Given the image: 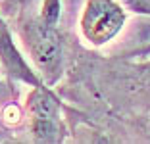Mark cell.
<instances>
[{
    "mask_svg": "<svg viewBox=\"0 0 150 144\" xmlns=\"http://www.w3.org/2000/svg\"><path fill=\"white\" fill-rule=\"evenodd\" d=\"M18 35L42 83L54 87L66 71V40L60 21L44 19L37 12L35 16L19 18Z\"/></svg>",
    "mask_w": 150,
    "mask_h": 144,
    "instance_id": "6da1fadb",
    "label": "cell"
},
{
    "mask_svg": "<svg viewBox=\"0 0 150 144\" xmlns=\"http://www.w3.org/2000/svg\"><path fill=\"white\" fill-rule=\"evenodd\" d=\"M64 104L48 85L31 87L25 98V115L29 121V131L35 142L58 144L66 138V121H64Z\"/></svg>",
    "mask_w": 150,
    "mask_h": 144,
    "instance_id": "7a4b0ae2",
    "label": "cell"
},
{
    "mask_svg": "<svg viewBox=\"0 0 150 144\" xmlns=\"http://www.w3.org/2000/svg\"><path fill=\"white\" fill-rule=\"evenodd\" d=\"M127 10L117 0H85L79 29L85 42L94 48L106 46L123 31Z\"/></svg>",
    "mask_w": 150,
    "mask_h": 144,
    "instance_id": "3957f363",
    "label": "cell"
},
{
    "mask_svg": "<svg viewBox=\"0 0 150 144\" xmlns=\"http://www.w3.org/2000/svg\"><path fill=\"white\" fill-rule=\"evenodd\" d=\"M0 66L4 69L6 77L16 83H23L29 87L42 85V79L39 77L35 67L25 60L19 46L16 44L12 29L2 12H0Z\"/></svg>",
    "mask_w": 150,
    "mask_h": 144,
    "instance_id": "277c9868",
    "label": "cell"
},
{
    "mask_svg": "<svg viewBox=\"0 0 150 144\" xmlns=\"http://www.w3.org/2000/svg\"><path fill=\"white\" fill-rule=\"evenodd\" d=\"M35 2L37 0H0V12L8 19H19L21 13Z\"/></svg>",
    "mask_w": 150,
    "mask_h": 144,
    "instance_id": "5b68a950",
    "label": "cell"
},
{
    "mask_svg": "<svg viewBox=\"0 0 150 144\" xmlns=\"http://www.w3.org/2000/svg\"><path fill=\"white\" fill-rule=\"evenodd\" d=\"M117 2H121L127 12L150 18V0H117Z\"/></svg>",
    "mask_w": 150,
    "mask_h": 144,
    "instance_id": "8992f818",
    "label": "cell"
},
{
    "mask_svg": "<svg viewBox=\"0 0 150 144\" xmlns=\"http://www.w3.org/2000/svg\"><path fill=\"white\" fill-rule=\"evenodd\" d=\"M6 94H8V88H6L4 81H2V79H0V98H4Z\"/></svg>",
    "mask_w": 150,
    "mask_h": 144,
    "instance_id": "52a82bcc",
    "label": "cell"
},
{
    "mask_svg": "<svg viewBox=\"0 0 150 144\" xmlns=\"http://www.w3.org/2000/svg\"><path fill=\"white\" fill-rule=\"evenodd\" d=\"M141 69H144V73H146V75L150 77V61H146V64H142V66H141Z\"/></svg>",
    "mask_w": 150,
    "mask_h": 144,
    "instance_id": "ba28073f",
    "label": "cell"
}]
</instances>
